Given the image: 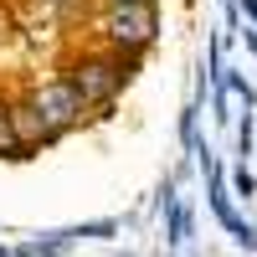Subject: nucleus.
<instances>
[{
  "mask_svg": "<svg viewBox=\"0 0 257 257\" xmlns=\"http://www.w3.org/2000/svg\"><path fill=\"white\" fill-rule=\"evenodd\" d=\"M226 185H231V201H247V206H252V196H257V175H252L247 165H237V170H231V175H226Z\"/></svg>",
  "mask_w": 257,
  "mask_h": 257,
  "instance_id": "nucleus-9",
  "label": "nucleus"
},
{
  "mask_svg": "<svg viewBox=\"0 0 257 257\" xmlns=\"http://www.w3.org/2000/svg\"><path fill=\"white\" fill-rule=\"evenodd\" d=\"M11 128H16V144H21V155H41V149H52V144H62L52 128H47V118L36 113V103H31V93L26 88H16L11 93Z\"/></svg>",
  "mask_w": 257,
  "mask_h": 257,
  "instance_id": "nucleus-4",
  "label": "nucleus"
},
{
  "mask_svg": "<svg viewBox=\"0 0 257 257\" xmlns=\"http://www.w3.org/2000/svg\"><path fill=\"white\" fill-rule=\"evenodd\" d=\"M93 41L118 57H149L160 41V6H139V11H93Z\"/></svg>",
  "mask_w": 257,
  "mask_h": 257,
  "instance_id": "nucleus-2",
  "label": "nucleus"
},
{
  "mask_svg": "<svg viewBox=\"0 0 257 257\" xmlns=\"http://www.w3.org/2000/svg\"><path fill=\"white\" fill-rule=\"evenodd\" d=\"M216 6H226V0H216Z\"/></svg>",
  "mask_w": 257,
  "mask_h": 257,
  "instance_id": "nucleus-13",
  "label": "nucleus"
},
{
  "mask_svg": "<svg viewBox=\"0 0 257 257\" xmlns=\"http://www.w3.org/2000/svg\"><path fill=\"white\" fill-rule=\"evenodd\" d=\"M21 36H26V26H21L16 6H11V0H0V52H11Z\"/></svg>",
  "mask_w": 257,
  "mask_h": 257,
  "instance_id": "nucleus-8",
  "label": "nucleus"
},
{
  "mask_svg": "<svg viewBox=\"0 0 257 257\" xmlns=\"http://www.w3.org/2000/svg\"><path fill=\"white\" fill-rule=\"evenodd\" d=\"M231 6H237V11H242V21L257 31V0H231Z\"/></svg>",
  "mask_w": 257,
  "mask_h": 257,
  "instance_id": "nucleus-11",
  "label": "nucleus"
},
{
  "mask_svg": "<svg viewBox=\"0 0 257 257\" xmlns=\"http://www.w3.org/2000/svg\"><path fill=\"white\" fill-rule=\"evenodd\" d=\"M139 67H144L139 57H118V52H108V47H98V41H88V47H72L67 57L57 62V72L77 88V98L88 103L93 118H108V113H113L118 93L139 77Z\"/></svg>",
  "mask_w": 257,
  "mask_h": 257,
  "instance_id": "nucleus-1",
  "label": "nucleus"
},
{
  "mask_svg": "<svg viewBox=\"0 0 257 257\" xmlns=\"http://www.w3.org/2000/svg\"><path fill=\"white\" fill-rule=\"evenodd\" d=\"M26 93H31V103H36V113L47 118V128H52L57 139H67L72 128H82V123L93 118V113H88V103L77 98V88H72V82L62 77V72H52V77H41V82H31Z\"/></svg>",
  "mask_w": 257,
  "mask_h": 257,
  "instance_id": "nucleus-3",
  "label": "nucleus"
},
{
  "mask_svg": "<svg viewBox=\"0 0 257 257\" xmlns=\"http://www.w3.org/2000/svg\"><path fill=\"white\" fill-rule=\"evenodd\" d=\"M0 257H16V247H6V242H0Z\"/></svg>",
  "mask_w": 257,
  "mask_h": 257,
  "instance_id": "nucleus-12",
  "label": "nucleus"
},
{
  "mask_svg": "<svg viewBox=\"0 0 257 257\" xmlns=\"http://www.w3.org/2000/svg\"><path fill=\"white\" fill-rule=\"evenodd\" d=\"M252 149H257V108H242V118H237V165L252 160Z\"/></svg>",
  "mask_w": 257,
  "mask_h": 257,
  "instance_id": "nucleus-7",
  "label": "nucleus"
},
{
  "mask_svg": "<svg viewBox=\"0 0 257 257\" xmlns=\"http://www.w3.org/2000/svg\"><path fill=\"white\" fill-rule=\"evenodd\" d=\"M139 6H160V0H93V11H139Z\"/></svg>",
  "mask_w": 257,
  "mask_h": 257,
  "instance_id": "nucleus-10",
  "label": "nucleus"
},
{
  "mask_svg": "<svg viewBox=\"0 0 257 257\" xmlns=\"http://www.w3.org/2000/svg\"><path fill=\"white\" fill-rule=\"evenodd\" d=\"M0 160H11V165L26 160L16 144V128H11V88H0Z\"/></svg>",
  "mask_w": 257,
  "mask_h": 257,
  "instance_id": "nucleus-5",
  "label": "nucleus"
},
{
  "mask_svg": "<svg viewBox=\"0 0 257 257\" xmlns=\"http://www.w3.org/2000/svg\"><path fill=\"white\" fill-rule=\"evenodd\" d=\"M190 221H196V211H190V201H180V206H175V211L165 216V242L175 247V252H180V247L190 242Z\"/></svg>",
  "mask_w": 257,
  "mask_h": 257,
  "instance_id": "nucleus-6",
  "label": "nucleus"
}]
</instances>
